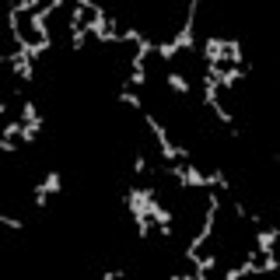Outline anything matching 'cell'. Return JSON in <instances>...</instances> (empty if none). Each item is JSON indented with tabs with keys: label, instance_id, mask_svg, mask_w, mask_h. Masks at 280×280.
Here are the masks:
<instances>
[{
	"label": "cell",
	"instance_id": "1",
	"mask_svg": "<svg viewBox=\"0 0 280 280\" xmlns=\"http://www.w3.org/2000/svg\"><path fill=\"white\" fill-rule=\"evenodd\" d=\"M60 186H63V179H60V172H49L46 175V182H39L32 193H35V207H46V200L53 196V193H60Z\"/></svg>",
	"mask_w": 280,
	"mask_h": 280
},
{
	"label": "cell",
	"instance_id": "2",
	"mask_svg": "<svg viewBox=\"0 0 280 280\" xmlns=\"http://www.w3.org/2000/svg\"><path fill=\"white\" fill-rule=\"evenodd\" d=\"M203 53H207V63H210V67H221V63H224V42L210 39L207 46H203Z\"/></svg>",
	"mask_w": 280,
	"mask_h": 280
},
{
	"label": "cell",
	"instance_id": "3",
	"mask_svg": "<svg viewBox=\"0 0 280 280\" xmlns=\"http://www.w3.org/2000/svg\"><path fill=\"white\" fill-rule=\"evenodd\" d=\"M21 123H25V126H32V123H42V112L35 109V102H32V98H25V105H21Z\"/></svg>",
	"mask_w": 280,
	"mask_h": 280
},
{
	"label": "cell",
	"instance_id": "4",
	"mask_svg": "<svg viewBox=\"0 0 280 280\" xmlns=\"http://www.w3.org/2000/svg\"><path fill=\"white\" fill-rule=\"evenodd\" d=\"M168 88H172V91H179V95H186V91H189V81L172 70V74H168Z\"/></svg>",
	"mask_w": 280,
	"mask_h": 280
},
{
	"label": "cell",
	"instance_id": "5",
	"mask_svg": "<svg viewBox=\"0 0 280 280\" xmlns=\"http://www.w3.org/2000/svg\"><path fill=\"white\" fill-rule=\"evenodd\" d=\"M39 126H42V123H32V126H21V140H25V144H35V137H39Z\"/></svg>",
	"mask_w": 280,
	"mask_h": 280
},
{
	"label": "cell",
	"instance_id": "6",
	"mask_svg": "<svg viewBox=\"0 0 280 280\" xmlns=\"http://www.w3.org/2000/svg\"><path fill=\"white\" fill-rule=\"evenodd\" d=\"M119 102H123V105H133V109H140V98L133 95V91H123V95H119ZM140 112H144V109H140Z\"/></svg>",
	"mask_w": 280,
	"mask_h": 280
},
{
	"label": "cell",
	"instance_id": "7",
	"mask_svg": "<svg viewBox=\"0 0 280 280\" xmlns=\"http://www.w3.org/2000/svg\"><path fill=\"white\" fill-rule=\"evenodd\" d=\"M133 172H137V175H147V172H151V168H147V158H144V154H137V161H133Z\"/></svg>",
	"mask_w": 280,
	"mask_h": 280
},
{
	"label": "cell",
	"instance_id": "8",
	"mask_svg": "<svg viewBox=\"0 0 280 280\" xmlns=\"http://www.w3.org/2000/svg\"><path fill=\"white\" fill-rule=\"evenodd\" d=\"M0 224H7V228H14V231H21V228H25L18 217H0Z\"/></svg>",
	"mask_w": 280,
	"mask_h": 280
}]
</instances>
